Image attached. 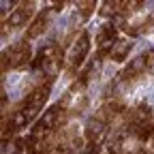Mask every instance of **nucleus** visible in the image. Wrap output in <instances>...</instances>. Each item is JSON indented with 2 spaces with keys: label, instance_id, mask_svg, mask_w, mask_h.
Wrapping results in <instances>:
<instances>
[{
  "label": "nucleus",
  "instance_id": "nucleus-6",
  "mask_svg": "<svg viewBox=\"0 0 154 154\" xmlns=\"http://www.w3.org/2000/svg\"><path fill=\"white\" fill-rule=\"evenodd\" d=\"M105 128H107V124L101 120V118H90L88 120V124H86V131H84V137L86 139H90V143H96V139L101 137V135L105 133Z\"/></svg>",
  "mask_w": 154,
  "mask_h": 154
},
{
  "label": "nucleus",
  "instance_id": "nucleus-8",
  "mask_svg": "<svg viewBox=\"0 0 154 154\" xmlns=\"http://www.w3.org/2000/svg\"><path fill=\"white\" fill-rule=\"evenodd\" d=\"M131 47H133V43H128V41H116V43H113V49H111V60L122 62L124 58L128 56Z\"/></svg>",
  "mask_w": 154,
  "mask_h": 154
},
{
  "label": "nucleus",
  "instance_id": "nucleus-3",
  "mask_svg": "<svg viewBox=\"0 0 154 154\" xmlns=\"http://www.w3.org/2000/svg\"><path fill=\"white\" fill-rule=\"evenodd\" d=\"M88 51H90V34L88 32H82L79 38L75 41L71 54H69V73L71 75L82 66V62H84V58L88 56Z\"/></svg>",
  "mask_w": 154,
  "mask_h": 154
},
{
  "label": "nucleus",
  "instance_id": "nucleus-4",
  "mask_svg": "<svg viewBox=\"0 0 154 154\" xmlns=\"http://www.w3.org/2000/svg\"><path fill=\"white\" fill-rule=\"evenodd\" d=\"M34 2H24V5H19V9H15V13L9 17V26L11 28H22L26 26V22L30 19V15L34 13Z\"/></svg>",
  "mask_w": 154,
  "mask_h": 154
},
{
  "label": "nucleus",
  "instance_id": "nucleus-10",
  "mask_svg": "<svg viewBox=\"0 0 154 154\" xmlns=\"http://www.w3.org/2000/svg\"><path fill=\"white\" fill-rule=\"evenodd\" d=\"M146 69L154 73V49L146 51Z\"/></svg>",
  "mask_w": 154,
  "mask_h": 154
},
{
  "label": "nucleus",
  "instance_id": "nucleus-2",
  "mask_svg": "<svg viewBox=\"0 0 154 154\" xmlns=\"http://www.w3.org/2000/svg\"><path fill=\"white\" fill-rule=\"evenodd\" d=\"M30 45L26 43V38L24 41H19L15 45H11L5 54H2V73H7V69H26L30 62Z\"/></svg>",
  "mask_w": 154,
  "mask_h": 154
},
{
  "label": "nucleus",
  "instance_id": "nucleus-5",
  "mask_svg": "<svg viewBox=\"0 0 154 154\" xmlns=\"http://www.w3.org/2000/svg\"><path fill=\"white\" fill-rule=\"evenodd\" d=\"M116 38H118V28H116L113 22H107L99 28V32H96V45L101 47H109L116 43Z\"/></svg>",
  "mask_w": 154,
  "mask_h": 154
},
{
  "label": "nucleus",
  "instance_id": "nucleus-9",
  "mask_svg": "<svg viewBox=\"0 0 154 154\" xmlns=\"http://www.w3.org/2000/svg\"><path fill=\"white\" fill-rule=\"evenodd\" d=\"M94 9H96V2H77V11H79V15L84 19L90 17L94 13Z\"/></svg>",
  "mask_w": 154,
  "mask_h": 154
},
{
  "label": "nucleus",
  "instance_id": "nucleus-1",
  "mask_svg": "<svg viewBox=\"0 0 154 154\" xmlns=\"http://www.w3.org/2000/svg\"><path fill=\"white\" fill-rule=\"evenodd\" d=\"M51 84H54V77H49V79L43 84H38L34 90H30L26 94V99L22 101V105H19V109H22L26 116H28V120L36 118V113L43 109L45 101H47V96H49V90H51Z\"/></svg>",
  "mask_w": 154,
  "mask_h": 154
},
{
  "label": "nucleus",
  "instance_id": "nucleus-7",
  "mask_svg": "<svg viewBox=\"0 0 154 154\" xmlns=\"http://www.w3.org/2000/svg\"><path fill=\"white\" fill-rule=\"evenodd\" d=\"M47 24H49V11L38 13V15L32 19V24H30V28H28L26 36H28V38H36L38 34H43V32H45Z\"/></svg>",
  "mask_w": 154,
  "mask_h": 154
},
{
  "label": "nucleus",
  "instance_id": "nucleus-11",
  "mask_svg": "<svg viewBox=\"0 0 154 154\" xmlns=\"http://www.w3.org/2000/svg\"><path fill=\"white\" fill-rule=\"evenodd\" d=\"M99 152H101V146H99V143H90L84 154H99Z\"/></svg>",
  "mask_w": 154,
  "mask_h": 154
}]
</instances>
